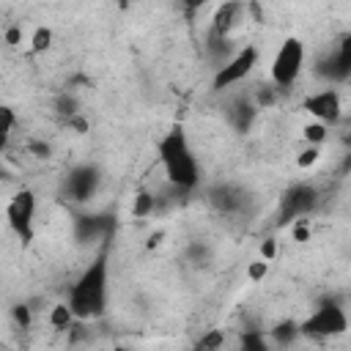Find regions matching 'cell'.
I'll use <instances>...</instances> for the list:
<instances>
[{
    "label": "cell",
    "mask_w": 351,
    "mask_h": 351,
    "mask_svg": "<svg viewBox=\"0 0 351 351\" xmlns=\"http://www.w3.org/2000/svg\"><path fill=\"white\" fill-rule=\"evenodd\" d=\"M274 255H277V241H274V239H263V244H261V258L271 261Z\"/></svg>",
    "instance_id": "f546056e"
},
{
    "label": "cell",
    "mask_w": 351,
    "mask_h": 351,
    "mask_svg": "<svg viewBox=\"0 0 351 351\" xmlns=\"http://www.w3.org/2000/svg\"><path fill=\"white\" fill-rule=\"evenodd\" d=\"M255 66H258V49L252 44H247V47L236 49L233 58H228L225 63H219V69H217V74L211 80V88L214 90H225L230 85H239L241 80L250 77V71Z\"/></svg>",
    "instance_id": "5b68a950"
},
{
    "label": "cell",
    "mask_w": 351,
    "mask_h": 351,
    "mask_svg": "<svg viewBox=\"0 0 351 351\" xmlns=\"http://www.w3.org/2000/svg\"><path fill=\"white\" fill-rule=\"evenodd\" d=\"M11 315H14V321H16L22 329H27V326H30V321H33V315H30V307H27V304H14V307H11Z\"/></svg>",
    "instance_id": "4316f807"
},
{
    "label": "cell",
    "mask_w": 351,
    "mask_h": 351,
    "mask_svg": "<svg viewBox=\"0 0 351 351\" xmlns=\"http://www.w3.org/2000/svg\"><path fill=\"white\" fill-rule=\"evenodd\" d=\"M318 159H321V148H318V145H307V148L296 156V165L304 170V167H313Z\"/></svg>",
    "instance_id": "603a6c76"
},
{
    "label": "cell",
    "mask_w": 351,
    "mask_h": 351,
    "mask_svg": "<svg viewBox=\"0 0 351 351\" xmlns=\"http://www.w3.org/2000/svg\"><path fill=\"white\" fill-rule=\"evenodd\" d=\"M101 184V170L96 165H77L69 176H66V184H63V192L69 200L74 203H88L96 189Z\"/></svg>",
    "instance_id": "ba28073f"
},
{
    "label": "cell",
    "mask_w": 351,
    "mask_h": 351,
    "mask_svg": "<svg viewBox=\"0 0 351 351\" xmlns=\"http://www.w3.org/2000/svg\"><path fill=\"white\" fill-rule=\"evenodd\" d=\"M299 335H302V326L293 324V321H282V324H277V326L271 329V337H274V343H280V346H291Z\"/></svg>",
    "instance_id": "2e32d148"
},
{
    "label": "cell",
    "mask_w": 351,
    "mask_h": 351,
    "mask_svg": "<svg viewBox=\"0 0 351 351\" xmlns=\"http://www.w3.org/2000/svg\"><path fill=\"white\" fill-rule=\"evenodd\" d=\"M5 44L8 47H19L22 44V27L19 25H8L5 27Z\"/></svg>",
    "instance_id": "f1b7e54d"
},
{
    "label": "cell",
    "mask_w": 351,
    "mask_h": 351,
    "mask_svg": "<svg viewBox=\"0 0 351 351\" xmlns=\"http://www.w3.org/2000/svg\"><path fill=\"white\" fill-rule=\"evenodd\" d=\"M326 132H329V126L321 123V121L307 123V126H304V140H307V145H321V143L326 140Z\"/></svg>",
    "instance_id": "d6986e66"
},
{
    "label": "cell",
    "mask_w": 351,
    "mask_h": 351,
    "mask_svg": "<svg viewBox=\"0 0 351 351\" xmlns=\"http://www.w3.org/2000/svg\"><path fill=\"white\" fill-rule=\"evenodd\" d=\"M318 206V189L313 184H291L280 197V225H291L302 217H307Z\"/></svg>",
    "instance_id": "8992f818"
},
{
    "label": "cell",
    "mask_w": 351,
    "mask_h": 351,
    "mask_svg": "<svg viewBox=\"0 0 351 351\" xmlns=\"http://www.w3.org/2000/svg\"><path fill=\"white\" fill-rule=\"evenodd\" d=\"M293 239H296V241H307V239H310L307 217H302V219H296V222H293Z\"/></svg>",
    "instance_id": "83f0119b"
},
{
    "label": "cell",
    "mask_w": 351,
    "mask_h": 351,
    "mask_svg": "<svg viewBox=\"0 0 351 351\" xmlns=\"http://www.w3.org/2000/svg\"><path fill=\"white\" fill-rule=\"evenodd\" d=\"M162 236H165L162 230H156V233H151V236H148V250H154V247H159V241H162Z\"/></svg>",
    "instance_id": "1f68e13d"
},
{
    "label": "cell",
    "mask_w": 351,
    "mask_h": 351,
    "mask_svg": "<svg viewBox=\"0 0 351 351\" xmlns=\"http://www.w3.org/2000/svg\"><path fill=\"white\" fill-rule=\"evenodd\" d=\"M203 3H206V0H181V8H184V14H186V19H192Z\"/></svg>",
    "instance_id": "4dcf8cb0"
},
{
    "label": "cell",
    "mask_w": 351,
    "mask_h": 351,
    "mask_svg": "<svg viewBox=\"0 0 351 351\" xmlns=\"http://www.w3.org/2000/svg\"><path fill=\"white\" fill-rule=\"evenodd\" d=\"M52 47V30L49 27H36L33 36H30V52L38 55V52H47Z\"/></svg>",
    "instance_id": "ac0fdd59"
},
{
    "label": "cell",
    "mask_w": 351,
    "mask_h": 351,
    "mask_svg": "<svg viewBox=\"0 0 351 351\" xmlns=\"http://www.w3.org/2000/svg\"><path fill=\"white\" fill-rule=\"evenodd\" d=\"M129 3H132V0H118V5H121V8H126Z\"/></svg>",
    "instance_id": "836d02e7"
},
{
    "label": "cell",
    "mask_w": 351,
    "mask_h": 351,
    "mask_svg": "<svg viewBox=\"0 0 351 351\" xmlns=\"http://www.w3.org/2000/svg\"><path fill=\"white\" fill-rule=\"evenodd\" d=\"M154 208H156V197L151 195V192H137V197H134V203H132V214L134 217H148V214H154Z\"/></svg>",
    "instance_id": "e0dca14e"
},
{
    "label": "cell",
    "mask_w": 351,
    "mask_h": 351,
    "mask_svg": "<svg viewBox=\"0 0 351 351\" xmlns=\"http://www.w3.org/2000/svg\"><path fill=\"white\" fill-rule=\"evenodd\" d=\"M302 66H304V44L299 38L288 36L271 60V82L277 88H291L299 80Z\"/></svg>",
    "instance_id": "277c9868"
},
{
    "label": "cell",
    "mask_w": 351,
    "mask_h": 351,
    "mask_svg": "<svg viewBox=\"0 0 351 351\" xmlns=\"http://www.w3.org/2000/svg\"><path fill=\"white\" fill-rule=\"evenodd\" d=\"M222 343H225V335H222L219 329H211V332H206V335L197 340L200 348H219Z\"/></svg>",
    "instance_id": "d4e9b609"
},
{
    "label": "cell",
    "mask_w": 351,
    "mask_h": 351,
    "mask_svg": "<svg viewBox=\"0 0 351 351\" xmlns=\"http://www.w3.org/2000/svg\"><path fill=\"white\" fill-rule=\"evenodd\" d=\"M0 118H3V126H0V134H3V145L8 143V137L14 134V129H16V115H14V110L5 104V107H0Z\"/></svg>",
    "instance_id": "44dd1931"
},
{
    "label": "cell",
    "mask_w": 351,
    "mask_h": 351,
    "mask_svg": "<svg viewBox=\"0 0 351 351\" xmlns=\"http://www.w3.org/2000/svg\"><path fill=\"white\" fill-rule=\"evenodd\" d=\"M156 154H159V162L165 167V176L167 181L176 186V189H195L197 181H200V165L189 148V140H186V132L181 123H173L159 140H156Z\"/></svg>",
    "instance_id": "7a4b0ae2"
},
{
    "label": "cell",
    "mask_w": 351,
    "mask_h": 351,
    "mask_svg": "<svg viewBox=\"0 0 351 351\" xmlns=\"http://www.w3.org/2000/svg\"><path fill=\"white\" fill-rule=\"evenodd\" d=\"M74 321H77V315H74V310H71L69 302H60V304H55V307L49 310V324H52L55 329H69Z\"/></svg>",
    "instance_id": "9a60e30c"
},
{
    "label": "cell",
    "mask_w": 351,
    "mask_h": 351,
    "mask_svg": "<svg viewBox=\"0 0 351 351\" xmlns=\"http://www.w3.org/2000/svg\"><path fill=\"white\" fill-rule=\"evenodd\" d=\"M55 107H58V112H60L66 121H69L71 115H77V112H80V104H77V99H74L71 93H63V96L58 99V104H55Z\"/></svg>",
    "instance_id": "7402d4cb"
},
{
    "label": "cell",
    "mask_w": 351,
    "mask_h": 351,
    "mask_svg": "<svg viewBox=\"0 0 351 351\" xmlns=\"http://www.w3.org/2000/svg\"><path fill=\"white\" fill-rule=\"evenodd\" d=\"M208 203L219 214H241L247 206V195L236 184H219L208 192Z\"/></svg>",
    "instance_id": "7c38bea8"
},
{
    "label": "cell",
    "mask_w": 351,
    "mask_h": 351,
    "mask_svg": "<svg viewBox=\"0 0 351 351\" xmlns=\"http://www.w3.org/2000/svg\"><path fill=\"white\" fill-rule=\"evenodd\" d=\"M266 271H269V261H266V258H255V261H250V266H247V277H250L252 282L263 280Z\"/></svg>",
    "instance_id": "cb8c5ba5"
},
{
    "label": "cell",
    "mask_w": 351,
    "mask_h": 351,
    "mask_svg": "<svg viewBox=\"0 0 351 351\" xmlns=\"http://www.w3.org/2000/svg\"><path fill=\"white\" fill-rule=\"evenodd\" d=\"M5 217H8V225H11V230L27 244V241H33V217H36V195L30 192V189H19L14 197H11V203H8V208H5Z\"/></svg>",
    "instance_id": "52a82bcc"
},
{
    "label": "cell",
    "mask_w": 351,
    "mask_h": 351,
    "mask_svg": "<svg viewBox=\"0 0 351 351\" xmlns=\"http://www.w3.org/2000/svg\"><path fill=\"white\" fill-rule=\"evenodd\" d=\"M107 285H110V255H107V247H101L99 255L85 266V271L77 277V282L69 291V304L77 321H90L104 313Z\"/></svg>",
    "instance_id": "6da1fadb"
},
{
    "label": "cell",
    "mask_w": 351,
    "mask_h": 351,
    "mask_svg": "<svg viewBox=\"0 0 351 351\" xmlns=\"http://www.w3.org/2000/svg\"><path fill=\"white\" fill-rule=\"evenodd\" d=\"M304 110L321 121V123H337L343 118V101H340V93L335 88H324V90H315L310 96H304Z\"/></svg>",
    "instance_id": "30bf717a"
},
{
    "label": "cell",
    "mask_w": 351,
    "mask_h": 351,
    "mask_svg": "<svg viewBox=\"0 0 351 351\" xmlns=\"http://www.w3.org/2000/svg\"><path fill=\"white\" fill-rule=\"evenodd\" d=\"M244 19V3L241 0H225L217 5L214 16H211V33L208 38H228L236 25Z\"/></svg>",
    "instance_id": "8fae6325"
},
{
    "label": "cell",
    "mask_w": 351,
    "mask_h": 351,
    "mask_svg": "<svg viewBox=\"0 0 351 351\" xmlns=\"http://www.w3.org/2000/svg\"><path fill=\"white\" fill-rule=\"evenodd\" d=\"M340 143H343V148H348V151H351V129H346V132H343Z\"/></svg>",
    "instance_id": "d6a6232c"
},
{
    "label": "cell",
    "mask_w": 351,
    "mask_h": 351,
    "mask_svg": "<svg viewBox=\"0 0 351 351\" xmlns=\"http://www.w3.org/2000/svg\"><path fill=\"white\" fill-rule=\"evenodd\" d=\"M241 348H255V351H263L266 348V340L261 332H244L241 335Z\"/></svg>",
    "instance_id": "484cf974"
},
{
    "label": "cell",
    "mask_w": 351,
    "mask_h": 351,
    "mask_svg": "<svg viewBox=\"0 0 351 351\" xmlns=\"http://www.w3.org/2000/svg\"><path fill=\"white\" fill-rule=\"evenodd\" d=\"M107 228H110L107 217H93V214L77 217V239H80V241H93V239L101 236Z\"/></svg>",
    "instance_id": "5bb4252c"
},
{
    "label": "cell",
    "mask_w": 351,
    "mask_h": 351,
    "mask_svg": "<svg viewBox=\"0 0 351 351\" xmlns=\"http://www.w3.org/2000/svg\"><path fill=\"white\" fill-rule=\"evenodd\" d=\"M299 326H302V335L315 337V340L337 337V335H343L348 329V315L337 302L329 299V302H321Z\"/></svg>",
    "instance_id": "3957f363"
},
{
    "label": "cell",
    "mask_w": 351,
    "mask_h": 351,
    "mask_svg": "<svg viewBox=\"0 0 351 351\" xmlns=\"http://www.w3.org/2000/svg\"><path fill=\"white\" fill-rule=\"evenodd\" d=\"M274 101H277V85H274V82L255 90V104H258V110H269Z\"/></svg>",
    "instance_id": "ffe728a7"
},
{
    "label": "cell",
    "mask_w": 351,
    "mask_h": 351,
    "mask_svg": "<svg viewBox=\"0 0 351 351\" xmlns=\"http://www.w3.org/2000/svg\"><path fill=\"white\" fill-rule=\"evenodd\" d=\"M255 115H258V104L255 101H247V99L236 101L233 110H230V121H233L236 132H241V134L250 132V126L255 123Z\"/></svg>",
    "instance_id": "4fadbf2b"
},
{
    "label": "cell",
    "mask_w": 351,
    "mask_h": 351,
    "mask_svg": "<svg viewBox=\"0 0 351 351\" xmlns=\"http://www.w3.org/2000/svg\"><path fill=\"white\" fill-rule=\"evenodd\" d=\"M315 74L329 80V82H343L351 77V33H346L340 38V44L335 47V52H329L326 58L318 60Z\"/></svg>",
    "instance_id": "9c48e42d"
}]
</instances>
